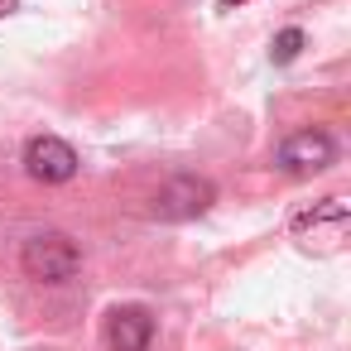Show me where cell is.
Here are the masks:
<instances>
[{"mask_svg": "<svg viewBox=\"0 0 351 351\" xmlns=\"http://www.w3.org/2000/svg\"><path fill=\"white\" fill-rule=\"evenodd\" d=\"M77 164H82L77 149L68 140H58V135H34L25 145V169L39 183H68V178H77Z\"/></svg>", "mask_w": 351, "mask_h": 351, "instance_id": "cell-3", "label": "cell"}, {"mask_svg": "<svg viewBox=\"0 0 351 351\" xmlns=\"http://www.w3.org/2000/svg\"><path fill=\"white\" fill-rule=\"evenodd\" d=\"M154 341V317L140 303H121L106 313V346L111 351H149Z\"/></svg>", "mask_w": 351, "mask_h": 351, "instance_id": "cell-5", "label": "cell"}, {"mask_svg": "<svg viewBox=\"0 0 351 351\" xmlns=\"http://www.w3.org/2000/svg\"><path fill=\"white\" fill-rule=\"evenodd\" d=\"M332 159H337V140L327 130H298L279 145V169H289V173H317Z\"/></svg>", "mask_w": 351, "mask_h": 351, "instance_id": "cell-4", "label": "cell"}, {"mask_svg": "<svg viewBox=\"0 0 351 351\" xmlns=\"http://www.w3.org/2000/svg\"><path fill=\"white\" fill-rule=\"evenodd\" d=\"M212 202H217V188H212L207 178L178 173V178H169V183L154 193V217H159V221H193V217H202Z\"/></svg>", "mask_w": 351, "mask_h": 351, "instance_id": "cell-2", "label": "cell"}, {"mask_svg": "<svg viewBox=\"0 0 351 351\" xmlns=\"http://www.w3.org/2000/svg\"><path fill=\"white\" fill-rule=\"evenodd\" d=\"M317 226L341 231V226H346V202H341V197H327V202H317L313 212L293 217V231H298V236H303V231H317Z\"/></svg>", "mask_w": 351, "mask_h": 351, "instance_id": "cell-6", "label": "cell"}, {"mask_svg": "<svg viewBox=\"0 0 351 351\" xmlns=\"http://www.w3.org/2000/svg\"><path fill=\"white\" fill-rule=\"evenodd\" d=\"M303 44H308V39H303V29H293V25H289V29H279V34H274V44H269V58L284 68V63H293V58L303 53Z\"/></svg>", "mask_w": 351, "mask_h": 351, "instance_id": "cell-7", "label": "cell"}, {"mask_svg": "<svg viewBox=\"0 0 351 351\" xmlns=\"http://www.w3.org/2000/svg\"><path fill=\"white\" fill-rule=\"evenodd\" d=\"M15 5H20V0H0V20H5V15H10Z\"/></svg>", "mask_w": 351, "mask_h": 351, "instance_id": "cell-8", "label": "cell"}, {"mask_svg": "<svg viewBox=\"0 0 351 351\" xmlns=\"http://www.w3.org/2000/svg\"><path fill=\"white\" fill-rule=\"evenodd\" d=\"M217 5H221V10H236V5H245V0H217Z\"/></svg>", "mask_w": 351, "mask_h": 351, "instance_id": "cell-9", "label": "cell"}, {"mask_svg": "<svg viewBox=\"0 0 351 351\" xmlns=\"http://www.w3.org/2000/svg\"><path fill=\"white\" fill-rule=\"evenodd\" d=\"M20 269H25L29 279H39V284H63V279H73V274L82 269V250H77V241L63 236V231H39V236L25 241Z\"/></svg>", "mask_w": 351, "mask_h": 351, "instance_id": "cell-1", "label": "cell"}]
</instances>
